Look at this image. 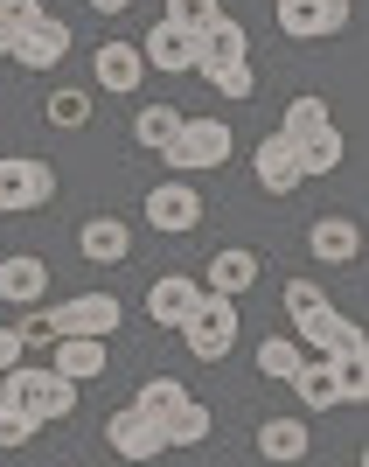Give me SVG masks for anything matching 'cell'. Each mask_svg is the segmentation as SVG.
Wrapping results in <instances>:
<instances>
[{"label":"cell","mask_w":369,"mask_h":467,"mask_svg":"<svg viewBox=\"0 0 369 467\" xmlns=\"http://www.w3.org/2000/svg\"><path fill=\"white\" fill-rule=\"evenodd\" d=\"M181 342H189L195 363H223V356L237 349V300H223V293H202L195 300V314L181 321Z\"/></svg>","instance_id":"6da1fadb"},{"label":"cell","mask_w":369,"mask_h":467,"mask_svg":"<svg viewBox=\"0 0 369 467\" xmlns=\"http://www.w3.org/2000/svg\"><path fill=\"white\" fill-rule=\"evenodd\" d=\"M237 154V133L223 126V119H181L175 147H168V168H181V175H210V168H223V161Z\"/></svg>","instance_id":"7a4b0ae2"},{"label":"cell","mask_w":369,"mask_h":467,"mask_svg":"<svg viewBox=\"0 0 369 467\" xmlns=\"http://www.w3.org/2000/svg\"><path fill=\"white\" fill-rule=\"evenodd\" d=\"M56 195V168L36 154H7L0 161V216H28Z\"/></svg>","instance_id":"3957f363"},{"label":"cell","mask_w":369,"mask_h":467,"mask_svg":"<svg viewBox=\"0 0 369 467\" xmlns=\"http://www.w3.org/2000/svg\"><path fill=\"white\" fill-rule=\"evenodd\" d=\"M21 384H28V411H36V426H56V419H70L77 411V377H63L56 363L42 370V363H15Z\"/></svg>","instance_id":"277c9868"},{"label":"cell","mask_w":369,"mask_h":467,"mask_svg":"<svg viewBox=\"0 0 369 467\" xmlns=\"http://www.w3.org/2000/svg\"><path fill=\"white\" fill-rule=\"evenodd\" d=\"M118 321H126L118 293H77V300L49 307V328H56V335H112Z\"/></svg>","instance_id":"5b68a950"},{"label":"cell","mask_w":369,"mask_h":467,"mask_svg":"<svg viewBox=\"0 0 369 467\" xmlns=\"http://www.w3.org/2000/svg\"><path fill=\"white\" fill-rule=\"evenodd\" d=\"M292 328H300V342H307L313 356H369V335L334 307H313L307 321H292Z\"/></svg>","instance_id":"8992f818"},{"label":"cell","mask_w":369,"mask_h":467,"mask_svg":"<svg viewBox=\"0 0 369 467\" xmlns=\"http://www.w3.org/2000/svg\"><path fill=\"white\" fill-rule=\"evenodd\" d=\"M147 223H154L160 237H189L195 223H202V195H195L189 182H160V189H147Z\"/></svg>","instance_id":"52a82bcc"},{"label":"cell","mask_w":369,"mask_h":467,"mask_svg":"<svg viewBox=\"0 0 369 467\" xmlns=\"http://www.w3.org/2000/svg\"><path fill=\"white\" fill-rule=\"evenodd\" d=\"M91 78H97V91L133 98L139 84H147V57H139L133 42H97L91 49Z\"/></svg>","instance_id":"ba28073f"},{"label":"cell","mask_w":369,"mask_h":467,"mask_svg":"<svg viewBox=\"0 0 369 467\" xmlns=\"http://www.w3.org/2000/svg\"><path fill=\"white\" fill-rule=\"evenodd\" d=\"M279 28H286L292 42L342 36V28H349V0H279Z\"/></svg>","instance_id":"9c48e42d"},{"label":"cell","mask_w":369,"mask_h":467,"mask_svg":"<svg viewBox=\"0 0 369 467\" xmlns=\"http://www.w3.org/2000/svg\"><path fill=\"white\" fill-rule=\"evenodd\" d=\"M105 447H112L118 461H154V453H168V432L126 405V411H112V419H105Z\"/></svg>","instance_id":"30bf717a"},{"label":"cell","mask_w":369,"mask_h":467,"mask_svg":"<svg viewBox=\"0 0 369 467\" xmlns=\"http://www.w3.org/2000/svg\"><path fill=\"white\" fill-rule=\"evenodd\" d=\"M251 175H258V189H265V195H292L300 182H307L286 133H272V140H258V147H251Z\"/></svg>","instance_id":"8fae6325"},{"label":"cell","mask_w":369,"mask_h":467,"mask_svg":"<svg viewBox=\"0 0 369 467\" xmlns=\"http://www.w3.org/2000/svg\"><path fill=\"white\" fill-rule=\"evenodd\" d=\"M195 300H202V279L195 273H160L154 286H147V314H154V328H181L195 314Z\"/></svg>","instance_id":"7c38bea8"},{"label":"cell","mask_w":369,"mask_h":467,"mask_svg":"<svg viewBox=\"0 0 369 467\" xmlns=\"http://www.w3.org/2000/svg\"><path fill=\"white\" fill-rule=\"evenodd\" d=\"M63 57H70V28H63L56 15L28 21V28L15 36V63H21V70H56Z\"/></svg>","instance_id":"4fadbf2b"},{"label":"cell","mask_w":369,"mask_h":467,"mask_svg":"<svg viewBox=\"0 0 369 467\" xmlns=\"http://www.w3.org/2000/svg\"><path fill=\"white\" fill-rule=\"evenodd\" d=\"M258 286V252L251 244H223V252L202 265V293H223V300H237V293Z\"/></svg>","instance_id":"5bb4252c"},{"label":"cell","mask_w":369,"mask_h":467,"mask_svg":"<svg viewBox=\"0 0 369 467\" xmlns=\"http://www.w3.org/2000/svg\"><path fill=\"white\" fill-rule=\"evenodd\" d=\"M139 57H147V70H168V78H189V70H195V36H181L175 21H154V28L139 36Z\"/></svg>","instance_id":"9a60e30c"},{"label":"cell","mask_w":369,"mask_h":467,"mask_svg":"<svg viewBox=\"0 0 369 467\" xmlns=\"http://www.w3.org/2000/svg\"><path fill=\"white\" fill-rule=\"evenodd\" d=\"M42 293H49V265H42L36 252L0 258V300H7V307H36Z\"/></svg>","instance_id":"2e32d148"},{"label":"cell","mask_w":369,"mask_h":467,"mask_svg":"<svg viewBox=\"0 0 369 467\" xmlns=\"http://www.w3.org/2000/svg\"><path fill=\"white\" fill-rule=\"evenodd\" d=\"M77 252L91 265H118V258L133 252V223L126 216H91V223H77Z\"/></svg>","instance_id":"e0dca14e"},{"label":"cell","mask_w":369,"mask_h":467,"mask_svg":"<svg viewBox=\"0 0 369 467\" xmlns=\"http://www.w3.org/2000/svg\"><path fill=\"white\" fill-rule=\"evenodd\" d=\"M307 252L321 258V265H355L363 258V231H355V216H321L307 231Z\"/></svg>","instance_id":"ac0fdd59"},{"label":"cell","mask_w":369,"mask_h":467,"mask_svg":"<svg viewBox=\"0 0 369 467\" xmlns=\"http://www.w3.org/2000/svg\"><path fill=\"white\" fill-rule=\"evenodd\" d=\"M286 384L300 390V405H307V411H334V405H342V384H334V356H300Z\"/></svg>","instance_id":"d6986e66"},{"label":"cell","mask_w":369,"mask_h":467,"mask_svg":"<svg viewBox=\"0 0 369 467\" xmlns=\"http://www.w3.org/2000/svg\"><path fill=\"white\" fill-rule=\"evenodd\" d=\"M105 335H56V370L77 377V384H91V377H105Z\"/></svg>","instance_id":"ffe728a7"},{"label":"cell","mask_w":369,"mask_h":467,"mask_svg":"<svg viewBox=\"0 0 369 467\" xmlns=\"http://www.w3.org/2000/svg\"><path fill=\"white\" fill-rule=\"evenodd\" d=\"M244 49H251L244 21H237V15H216L210 28L195 36V70H202V63H223V57H244Z\"/></svg>","instance_id":"44dd1931"},{"label":"cell","mask_w":369,"mask_h":467,"mask_svg":"<svg viewBox=\"0 0 369 467\" xmlns=\"http://www.w3.org/2000/svg\"><path fill=\"white\" fill-rule=\"evenodd\" d=\"M307 447H313L307 419H265L258 426V453L265 461H307Z\"/></svg>","instance_id":"7402d4cb"},{"label":"cell","mask_w":369,"mask_h":467,"mask_svg":"<svg viewBox=\"0 0 369 467\" xmlns=\"http://www.w3.org/2000/svg\"><path fill=\"white\" fill-rule=\"evenodd\" d=\"M181 105H139V119H133V140L147 147V154H168L175 147V133H181Z\"/></svg>","instance_id":"603a6c76"},{"label":"cell","mask_w":369,"mask_h":467,"mask_svg":"<svg viewBox=\"0 0 369 467\" xmlns=\"http://www.w3.org/2000/svg\"><path fill=\"white\" fill-rule=\"evenodd\" d=\"M202 78H210V91H216V98H231V105H251V91H258V70H251V57L202 63Z\"/></svg>","instance_id":"cb8c5ba5"},{"label":"cell","mask_w":369,"mask_h":467,"mask_svg":"<svg viewBox=\"0 0 369 467\" xmlns=\"http://www.w3.org/2000/svg\"><path fill=\"white\" fill-rule=\"evenodd\" d=\"M292 154H300V175H334V168H342V133H334V119L313 126L307 140H292Z\"/></svg>","instance_id":"d4e9b609"},{"label":"cell","mask_w":369,"mask_h":467,"mask_svg":"<svg viewBox=\"0 0 369 467\" xmlns=\"http://www.w3.org/2000/svg\"><path fill=\"white\" fill-rule=\"evenodd\" d=\"M181 398H189L181 377H147V384L133 390V411H139V419H154V426H168V411H175Z\"/></svg>","instance_id":"484cf974"},{"label":"cell","mask_w":369,"mask_h":467,"mask_svg":"<svg viewBox=\"0 0 369 467\" xmlns=\"http://www.w3.org/2000/svg\"><path fill=\"white\" fill-rule=\"evenodd\" d=\"M210 426H216V419H210V405L181 398V405L168 411V426H160V432H168V447H202V440H210Z\"/></svg>","instance_id":"4316f807"},{"label":"cell","mask_w":369,"mask_h":467,"mask_svg":"<svg viewBox=\"0 0 369 467\" xmlns=\"http://www.w3.org/2000/svg\"><path fill=\"white\" fill-rule=\"evenodd\" d=\"M42 119H49L56 133H77L84 119H91V91H49V105H42Z\"/></svg>","instance_id":"83f0119b"},{"label":"cell","mask_w":369,"mask_h":467,"mask_svg":"<svg viewBox=\"0 0 369 467\" xmlns=\"http://www.w3.org/2000/svg\"><path fill=\"white\" fill-rule=\"evenodd\" d=\"M292 363H300V342H292V335H265V342H258V377L286 384V377H292Z\"/></svg>","instance_id":"f1b7e54d"},{"label":"cell","mask_w":369,"mask_h":467,"mask_svg":"<svg viewBox=\"0 0 369 467\" xmlns=\"http://www.w3.org/2000/svg\"><path fill=\"white\" fill-rule=\"evenodd\" d=\"M216 15H223V0H168V15H160V21H175L181 36H202Z\"/></svg>","instance_id":"f546056e"},{"label":"cell","mask_w":369,"mask_h":467,"mask_svg":"<svg viewBox=\"0 0 369 467\" xmlns=\"http://www.w3.org/2000/svg\"><path fill=\"white\" fill-rule=\"evenodd\" d=\"M313 126H328V98H292V105H286V126H279V133H286V140H307L313 133Z\"/></svg>","instance_id":"4dcf8cb0"},{"label":"cell","mask_w":369,"mask_h":467,"mask_svg":"<svg viewBox=\"0 0 369 467\" xmlns=\"http://www.w3.org/2000/svg\"><path fill=\"white\" fill-rule=\"evenodd\" d=\"M334 384H342V405H363L369 398V356H334Z\"/></svg>","instance_id":"1f68e13d"},{"label":"cell","mask_w":369,"mask_h":467,"mask_svg":"<svg viewBox=\"0 0 369 467\" xmlns=\"http://www.w3.org/2000/svg\"><path fill=\"white\" fill-rule=\"evenodd\" d=\"M36 411H15V405H0V453H15V447H28L36 440Z\"/></svg>","instance_id":"d6a6232c"},{"label":"cell","mask_w":369,"mask_h":467,"mask_svg":"<svg viewBox=\"0 0 369 467\" xmlns=\"http://www.w3.org/2000/svg\"><path fill=\"white\" fill-rule=\"evenodd\" d=\"M313 307H328V293L313 286V279H286V321H307Z\"/></svg>","instance_id":"836d02e7"},{"label":"cell","mask_w":369,"mask_h":467,"mask_svg":"<svg viewBox=\"0 0 369 467\" xmlns=\"http://www.w3.org/2000/svg\"><path fill=\"white\" fill-rule=\"evenodd\" d=\"M0 21L28 28V21H42V0H0Z\"/></svg>","instance_id":"e575fe53"},{"label":"cell","mask_w":369,"mask_h":467,"mask_svg":"<svg viewBox=\"0 0 369 467\" xmlns=\"http://www.w3.org/2000/svg\"><path fill=\"white\" fill-rule=\"evenodd\" d=\"M21 342H56V328H49V314H21Z\"/></svg>","instance_id":"d590c367"},{"label":"cell","mask_w":369,"mask_h":467,"mask_svg":"<svg viewBox=\"0 0 369 467\" xmlns=\"http://www.w3.org/2000/svg\"><path fill=\"white\" fill-rule=\"evenodd\" d=\"M21 363V328H0V370H15Z\"/></svg>","instance_id":"8d00e7d4"},{"label":"cell","mask_w":369,"mask_h":467,"mask_svg":"<svg viewBox=\"0 0 369 467\" xmlns=\"http://www.w3.org/2000/svg\"><path fill=\"white\" fill-rule=\"evenodd\" d=\"M15 36H21L15 21H0V57H15Z\"/></svg>","instance_id":"74e56055"},{"label":"cell","mask_w":369,"mask_h":467,"mask_svg":"<svg viewBox=\"0 0 369 467\" xmlns=\"http://www.w3.org/2000/svg\"><path fill=\"white\" fill-rule=\"evenodd\" d=\"M97 15H118V7H133V0H91Z\"/></svg>","instance_id":"f35d334b"}]
</instances>
